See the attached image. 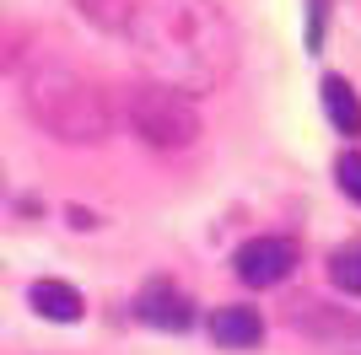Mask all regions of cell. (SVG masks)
Listing matches in <instances>:
<instances>
[{
    "instance_id": "obj_4",
    "label": "cell",
    "mask_w": 361,
    "mask_h": 355,
    "mask_svg": "<svg viewBox=\"0 0 361 355\" xmlns=\"http://www.w3.org/2000/svg\"><path fill=\"white\" fill-rule=\"evenodd\" d=\"M232 269H238V280L254 285V291L281 285L291 269H297V242H286V237H254V242H243V248L232 253Z\"/></svg>"
},
{
    "instance_id": "obj_7",
    "label": "cell",
    "mask_w": 361,
    "mask_h": 355,
    "mask_svg": "<svg viewBox=\"0 0 361 355\" xmlns=\"http://www.w3.org/2000/svg\"><path fill=\"white\" fill-rule=\"evenodd\" d=\"M27 301H32V312L38 318H49V323H75L81 318V291L75 285H65V280H32L27 285Z\"/></svg>"
},
{
    "instance_id": "obj_1",
    "label": "cell",
    "mask_w": 361,
    "mask_h": 355,
    "mask_svg": "<svg viewBox=\"0 0 361 355\" xmlns=\"http://www.w3.org/2000/svg\"><path fill=\"white\" fill-rule=\"evenodd\" d=\"M130 44L157 87L173 92H216L238 65V32L216 0H135L130 6Z\"/></svg>"
},
{
    "instance_id": "obj_2",
    "label": "cell",
    "mask_w": 361,
    "mask_h": 355,
    "mask_svg": "<svg viewBox=\"0 0 361 355\" xmlns=\"http://www.w3.org/2000/svg\"><path fill=\"white\" fill-rule=\"evenodd\" d=\"M27 108L54 140H71V146H92L114 130L103 87L75 65H38L27 75Z\"/></svg>"
},
{
    "instance_id": "obj_6",
    "label": "cell",
    "mask_w": 361,
    "mask_h": 355,
    "mask_svg": "<svg viewBox=\"0 0 361 355\" xmlns=\"http://www.w3.org/2000/svg\"><path fill=\"white\" fill-rule=\"evenodd\" d=\"M211 340L221 350H254L264 340V318L254 307H216L211 312Z\"/></svg>"
},
{
    "instance_id": "obj_9",
    "label": "cell",
    "mask_w": 361,
    "mask_h": 355,
    "mask_svg": "<svg viewBox=\"0 0 361 355\" xmlns=\"http://www.w3.org/2000/svg\"><path fill=\"white\" fill-rule=\"evenodd\" d=\"M329 285L345 296H361V237H350L329 253Z\"/></svg>"
},
{
    "instance_id": "obj_3",
    "label": "cell",
    "mask_w": 361,
    "mask_h": 355,
    "mask_svg": "<svg viewBox=\"0 0 361 355\" xmlns=\"http://www.w3.org/2000/svg\"><path fill=\"white\" fill-rule=\"evenodd\" d=\"M130 124H135V135L157 151H183V146H195V135H200L195 103L173 87H157V81L130 92Z\"/></svg>"
},
{
    "instance_id": "obj_8",
    "label": "cell",
    "mask_w": 361,
    "mask_h": 355,
    "mask_svg": "<svg viewBox=\"0 0 361 355\" xmlns=\"http://www.w3.org/2000/svg\"><path fill=\"white\" fill-rule=\"evenodd\" d=\"M324 113H329V124L340 135H361V97L350 92L345 75H324Z\"/></svg>"
},
{
    "instance_id": "obj_5",
    "label": "cell",
    "mask_w": 361,
    "mask_h": 355,
    "mask_svg": "<svg viewBox=\"0 0 361 355\" xmlns=\"http://www.w3.org/2000/svg\"><path fill=\"white\" fill-rule=\"evenodd\" d=\"M135 318L151 323V328H167V334H183V328L195 323V301L173 280H151V285H140V296H135Z\"/></svg>"
},
{
    "instance_id": "obj_10",
    "label": "cell",
    "mask_w": 361,
    "mask_h": 355,
    "mask_svg": "<svg viewBox=\"0 0 361 355\" xmlns=\"http://www.w3.org/2000/svg\"><path fill=\"white\" fill-rule=\"evenodd\" d=\"M334 173H340V189L361 205V151H345V156L334 162Z\"/></svg>"
}]
</instances>
